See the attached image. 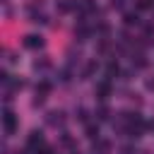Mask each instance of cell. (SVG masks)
Listing matches in <instances>:
<instances>
[{
    "label": "cell",
    "mask_w": 154,
    "mask_h": 154,
    "mask_svg": "<svg viewBox=\"0 0 154 154\" xmlns=\"http://www.w3.org/2000/svg\"><path fill=\"white\" fill-rule=\"evenodd\" d=\"M94 116H96V120H108V106L101 103V106L94 111Z\"/></svg>",
    "instance_id": "cell-10"
},
{
    "label": "cell",
    "mask_w": 154,
    "mask_h": 154,
    "mask_svg": "<svg viewBox=\"0 0 154 154\" xmlns=\"http://www.w3.org/2000/svg\"><path fill=\"white\" fill-rule=\"evenodd\" d=\"M125 5V0H111V7H116V10H120Z\"/></svg>",
    "instance_id": "cell-15"
},
{
    "label": "cell",
    "mask_w": 154,
    "mask_h": 154,
    "mask_svg": "<svg viewBox=\"0 0 154 154\" xmlns=\"http://www.w3.org/2000/svg\"><path fill=\"white\" fill-rule=\"evenodd\" d=\"M84 135L94 142V140H99V125H94V123H87V128H84Z\"/></svg>",
    "instance_id": "cell-7"
},
{
    "label": "cell",
    "mask_w": 154,
    "mask_h": 154,
    "mask_svg": "<svg viewBox=\"0 0 154 154\" xmlns=\"http://www.w3.org/2000/svg\"><path fill=\"white\" fill-rule=\"evenodd\" d=\"M147 128H149V130H154V120H149V123H147Z\"/></svg>",
    "instance_id": "cell-17"
},
{
    "label": "cell",
    "mask_w": 154,
    "mask_h": 154,
    "mask_svg": "<svg viewBox=\"0 0 154 154\" xmlns=\"http://www.w3.org/2000/svg\"><path fill=\"white\" fill-rule=\"evenodd\" d=\"M26 149H31V152H36V154H38V149H43V135H41V130H31V132H29V137H26Z\"/></svg>",
    "instance_id": "cell-2"
},
{
    "label": "cell",
    "mask_w": 154,
    "mask_h": 154,
    "mask_svg": "<svg viewBox=\"0 0 154 154\" xmlns=\"http://www.w3.org/2000/svg\"><path fill=\"white\" fill-rule=\"evenodd\" d=\"M96 70H99V63H96V60H89V63H87V67L82 70V79H89Z\"/></svg>",
    "instance_id": "cell-6"
},
{
    "label": "cell",
    "mask_w": 154,
    "mask_h": 154,
    "mask_svg": "<svg viewBox=\"0 0 154 154\" xmlns=\"http://www.w3.org/2000/svg\"><path fill=\"white\" fill-rule=\"evenodd\" d=\"M46 120H48L51 125H63V123H65V113H63V111H51Z\"/></svg>",
    "instance_id": "cell-5"
},
{
    "label": "cell",
    "mask_w": 154,
    "mask_h": 154,
    "mask_svg": "<svg viewBox=\"0 0 154 154\" xmlns=\"http://www.w3.org/2000/svg\"><path fill=\"white\" fill-rule=\"evenodd\" d=\"M132 65H137V67H144V65H147V58H144L142 53H137V55H132Z\"/></svg>",
    "instance_id": "cell-12"
},
{
    "label": "cell",
    "mask_w": 154,
    "mask_h": 154,
    "mask_svg": "<svg viewBox=\"0 0 154 154\" xmlns=\"http://www.w3.org/2000/svg\"><path fill=\"white\" fill-rule=\"evenodd\" d=\"M123 22H125V26H132V24L137 26V24H140V14H137V12H125Z\"/></svg>",
    "instance_id": "cell-9"
},
{
    "label": "cell",
    "mask_w": 154,
    "mask_h": 154,
    "mask_svg": "<svg viewBox=\"0 0 154 154\" xmlns=\"http://www.w3.org/2000/svg\"><path fill=\"white\" fill-rule=\"evenodd\" d=\"M154 5V0H137V10H149Z\"/></svg>",
    "instance_id": "cell-13"
},
{
    "label": "cell",
    "mask_w": 154,
    "mask_h": 154,
    "mask_svg": "<svg viewBox=\"0 0 154 154\" xmlns=\"http://www.w3.org/2000/svg\"><path fill=\"white\" fill-rule=\"evenodd\" d=\"M108 149H111V144H108L106 140H96V144H94V152H91V154H108Z\"/></svg>",
    "instance_id": "cell-8"
},
{
    "label": "cell",
    "mask_w": 154,
    "mask_h": 154,
    "mask_svg": "<svg viewBox=\"0 0 154 154\" xmlns=\"http://www.w3.org/2000/svg\"><path fill=\"white\" fill-rule=\"evenodd\" d=\"M24 46L31 48V51H36V48L43 46V36H38V34H29V36H24Z\"/></svg>",
    "instance_id": "cell-4"
},
{
    "label": "cell",
    "mask_w": 154,
    "mask_h": 154,
    "mask_svg": "<svg viewBox=\"0 0 154 154\" xmlns=\"http://www.w3.org/2000/svg\"><path fill=\"white\" fill-rule=\"evenodd\" d=\"M2 128H5V135H7V137L17 132V116H14L10 108H5V113H2Z\"/></svg>",
    "instance_id": "cell-1"
},
{
    "label": "cell",
    "mask_w": 154,
    "mask_h": 154,
    "mask_svg": "<svg viewBox=\"0 0 154 154\" xmlns=\"http://www.w3.org/2000/svg\"><path fill=\"white\" fill-rule=\"evenodd\" d=\"M113 75H118V63H116V60H111V63L106 65V79H111Z\"/></svg>",
    "instance_id": "cell-11"
},
{
    "label": "cell",
    "mask_w": 154,
    "mask_h": 154,
    "mask_svg": "<svg viewBox=\"0 0 154 154\" xmlns=\"http://www.w3.org/2000/svg\"><path fill=\"white\" fill-rule=\"evenodd\" d=\"M120 154H137V152H135V147H130V144H128V147H123V149H120Z\"/></svg>",
    "instance_id": "cell-14"
},
{
    "label": "cell",
    "mask_w": 154,
    "mask_h": 154,
    "mask_svg": "<svg viewBox=\"0 0 154 154\" xmlns=\"http://www.w3.org/2000/svg\"><path fill=\"white\" fill-rule=\"evenodd\" d=\"M77 118L84 123V120H87V111H84V108H79V111H77Z\"/></svg>",
    "instance_id": "cell-16"
},
{
    "label": "cell",
    "mask_w": 154,
    "mask_h": 154,
    "mask_svg": "<svg viewBox=\"0 0 154 154\" xmlns=\"http://www.w3.org/2000/svg\"><path fill=\"white\" fill-rule=\"evenodd\" d=\"M111 91H113V89H111V79H101V82L96 84V99H99L101 103L111 96Z\"/></svg>",
    "instance_id": "cell-3"
}]
</instances>
